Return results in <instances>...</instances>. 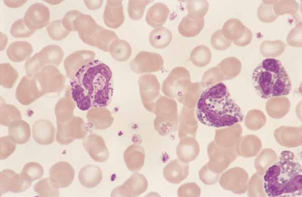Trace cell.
<instances>
[{"instance_id": "10", "label": "cell", "mask_w": 302, "mask_h": 197, "mask_svg": "<svg viewBox=\"0 0 302 197\" xmlns=\"http://www.w3.org/2000/svg\"><path fill=\"white\" fill-rule=\"evenodd\" d=\"M98 26L91 16L80 12L73 21L72 31H77L85 43L92 46Z\"/></svg>"}, {"instance_id": "18", "label": "cell", "mask_w": 302, "mask_h": 197, "mask_svg": "<svg viewBox=\"0 0 302 197\" xmlns=\"http://www.w3.org/2000/svg\"><path fill=\"white\" fill-rule=\"evenodd\" d=\"M8 127L9 136L16 144L22 145L28 142L31 136V129L27 122L19 119L13 121Z\"/></svg>"}, {"instance_id": "12", "label": "cell", "mask_w": 302, "mask_h": 197, "mask_svg": "<svg viewBox=\"0 0 302 197\" xmlns=\"http://www.w3.org/2000/svg\"><path fill=\"white\" fill-rule=\"evenodd\" d=\"M74 170L67 162L59 161L49 169V178L57 188H64L70 185L74 176Z\"/></svg>"}, {"instance_id": "16", "label": "cell", "mask_w": 302, "mask_h": 197, "mask_svg": "<svg viewBox=\"0 0 302 197\" xmlns=\"http://www.w3.org/2000/svg\"><path fill=\"white\" fill-rule=\"evenodd\" d=\"M82 144L91 157L96 161L106 159L107 152L102 139L96 135H90L85 138Z\"/></svg>"}, {"instance_id": "15", "label": "cell", "mask_w": 302, "mask_h": 197, "mask_svg": "<svg viewBox=\"0 0 302 197\" xmlns=\"http://www.w3.org/2000/svg\"><path fill=\"white\" fill-rule=\"evenodd\" d=\"M76 103L72 99L69 87L64 97L57 102L54 109L56 123L64 122L73 116Z\"/></svg>"}, {"instance_id": "26", "label": "cell", "mask_w": 302, "mask_h": 197, "mask_svg": "<svg viewBox=\"0 0 302 197\" xmlns=\"http://www.w3.org/2000/svg\"><path fill=\"white\" fill-rule=\"evenodd\" d=\"M34 191L40 196H59V188L52 182L49 177L44 178L33 186Z\"/></svg>"}, {"instance_id": "22", "label": "cell", "mask_w": 302, "mask_h": 197, "mask_svg": "<svg viewBox=\"0 0 302 197\" xmlns=\"http://www.w3.org/2000/svg\"><path fill=\"white\" fill-rule=\"evenodd\" d=\"M22 115L19 110L14 105L1 102L0 123L9 126L13 121L21 119Z\"/></svg>"}, {"instance_id": "30", "label": "cell", "mask_w": 302, "mask_h": 197, "mask_svg": "<svg viewBox=\"0 0 302 197\" xmlns=\"http://www.w3.org/2000/svg\"><path fill=\"white\" fill-rule=\"evenodd\" d=\"M16 143L8 136L0 138V159L8 158L16 149Z\"/></svg>"}, {"instance_id": "14", "label": "cell", "mask_w": 302, "mask_h": 197, "mask_svg": "<svg viewBox=\"0 0 302 197\" xmlns=\"http://www.w3.org/2000/svg\"><path fill=\"white\" fill-rule=\"evenodd\" d=\"M32 137L38 144L47 145L54 140L55 127L52 123L45 119L35 121L32 127Z\"/></svg>"}, {"instance_id": "7", "label": "cell", "mask_w": 302, "mask_h": 197, "mask_svg": "<svg viewBox=\"0 0 302 197\" xmlns=\"http://www.w3.org/2000/svg\"><path fill=\"white\" fill-rule=\"evenodd\" d=\"M57 123L56 140L61 145H68L76 139L84 138L87 134L85 123L80 117L73 116L69 120Z\"/></svg>"}, {"instance_id": "11", "label": "cell", "mask_w": 302, "mask_h": 197, "mask_svg": "<svg viewBox=\"0 0 302 197\" xmlns=\"http://www.w3.org/2000/svg\"><path fill=\"white\" fill-rule=\"evenodd\" d=\"M23 19L26 26L30 29L35 31L49 24V9L42 3H34L26 11Z\"/></svg>"}, {"instance_id": "20", "label": "cell", "mask_w": 302, "mask_h": 197, "mask_svg": "<svg viewBox=\"0 0 302 197\" xmlns=\"http://www.w3.org/2000/svg\"><path fill=\"white\" fill-rule=\"evenodd\" d=\"M115 2L107 1L103 15L105 24L112 28H117L122 23V20L120 18L122 15V10H120L122 7L116 5Z\"/></svg>"}, {"instance_id": "4", "label": "cell", "mask_w": 302, "mask_h": 197, "mask_svg": "<svg viewBox=\"0 0 302 197\" xmlns=\"http://www.w3.org/2000/svg\"><path fill=\"white\" fill-rule=\"evenodd\" d=\"M252 80L257 94L263 99L286 96L291 90L289 76L281 62L276 58L262 60L254 70Z\"/></svg>"}, {"instance_id": "17", "label": "cell", "mask_w": 302, "mask_h": 197, "mask_svg": "<svg viewBox=\"0 0 302 197\" xmlns=\"http://www.w3.org/2000/svg\"><path fill=\"white\" fill-rule=\"evenodd\" d=\"M79 180L81 184L87 188H93L101 181L102 174L100 168L93 165L82 167L79 172Z\"/></svg>"}, {"instance_id": "21", "label": "cell", "mask_w": 302, "mask_h": 197, "mask_svg": "<svg viewBox=\"0 0 302 197\" xmlns=\"http://www.w3.org/2000/svg\"><path fill=\"white\" fill-rule=\"evenodd\" d=\"M70 91L72 99L80 110L86 111L92 107L91 98L78 84L70 81Z\"/></svg>"}, {"instance_id": "31", "label": "cell", "mask_w": 302, "mask_h": 197, "mask_svg": "<svg viewBox=\"0 0 302 197\" xmlns=\"http://www.w3.org/2000/svg\"><path fill=\"white\" fill-rule=\"evenodd\" d=\"M78 10H71L67 12L62 19L64 27L69 32L72 31V27L75 18L79 13Z\"/></svg>"}, {"instance_id": "19", "label": "cell", "mask_w": 302, "mask_h": 197, "mask_svg": "<svg viewBox=\"0 0 302 197\" xmlns=\"http://www.w3.org/2000/svg\"><path fill=\"white\" fill-rule=\"evenodd\" d=\"M33 52L32 45L26 41H15L8 47L7 54L9 58L15 62L25 60Z\"/></svg>"}, {"instance_id": "33", "label": "cell", "mask_w": 302, "mask_h": 197, "mask_svg": "<svg viewBox=\"0 0 302 197\" xmlns=\"http://www.w3.org/2000/svg\"><path fill=\"white\" fill-rule=\"evenodd\" d=\"M4 3L8 6V7L15 8L21 7L23 5L26 1H4Z\"/></svg>"}, {"instance_id": "28", "label": "cell", "mask_w": 302, "mask_h": 197, "mask_svg": "<svg viewBox=\"0 0 302 197\" xmlns=\"http://www.w3.org/2000/svg\"><path fill=\"white\" fill-rule=\"evenodd\" d=\"M21 173L32 182L42 176L44 170L42 166L38 163L31 162L24 166Z\"/></svg>"}, {"instance_id": "5", "label": "cell", "mask_w": 302, "mask_h": 197, "mask_svg": "<svg viewBox=\"0 0 302 197\" xmlns=\"http://www.w3.org/2000/svg\"><path fill=\"white\" fill-rule=\"evenodd\" d=\"M63 56L64 52L58 45L51 44L45 46L26 61L25 72L27 75L32 77L47 66L57 67L62 62Z\"/></svg>"}, {"instance_id": "9", "label": "cell", "mask_w": 302, "mask_h": 197, "mask_svg": "<svg viewBox=\"0 0 302 197\" xmlns=\"http://www.w3.org/2000/svg\"><path fill=\"white\" fill-rule=\"evenodd\" d=\"M15 94L17 100L24 105H29L43 96L34 77L27 75L20 81Z\"/></svg>"}, {"instance_id": "24", "label": "cell", "mask_w": 302, "mask_h": 197, "mask_svg": "<svg viewBox=\"0 0 302 197\" xmlns=\"http://www.w3.org/2000/svg\"><path fill=\"white\" fill-rule=\"evenodd\" d=\"M18 78V73L10 64L1 63L0 65V84L5 88H11Z\"/></svg>"}, {"instance_id": "1", "label": "cell", "mask_w": 302, "mask_h": 197, "mask_svg": "<svg viewBox=\"0 0 302 197\" xmlns=\"http://www.w3.org/2000/svg\"><path fill=\"white\" fill-rule=\"evenodd\" d=\"M196 114L201 123L216 128L231 126L244 119L240 107L222 82L203 91L197 101Z\"/></svg>"}, {"instance_id": "23", "label": "cell", "mask_w": 302, "mask_h": 197, "mask_svg": "<svg viewBox=\"0 0 302 197\" xmlns=\"http://www.w3.org/2000/svg\"><path fill=\"white\" fill-rule=\"evenodd\" d=\"M116 37L113 31L106 30L99 25L92 46L108 51L109 46Z\"/></svg>"}, {"instance_id": "6", "label": "cell", "mask_w": 302, "mask_h": 197, "mask_svg": "<svg viewBox=\"0 0 302 197\" xmlns=\"http://www.w3.org/2000/svg\"><path fill=\"white\" fill-rule=\"evenodd\" d=\"M43 95L47 93L61 91L65 86V77L53 65L43 68L33 76Z\"/></svg>"}, {"instance_id": "27", "label": "cell", "mask_w": 302, "mask_h": 197, "mask_svg": "<svg viewBox=\"0 0 302 197\" xmlns=\"http://www.w3.org/2000/svg\"><path fill=\"white\" fill-rule=\"evenodd\" d=\"M46 29L49 36L54 40H62L69 33L63 26L62 20L52 21L48 24Z\"/></svg>"}, {"instance_id": "3", "label": "cell", "mask_w": 302, "mask_h": 197, "mask_svg": "<svg viewBox=\"0 0 302 197\" xmlns=\"http://www.w3.org/2000/svg\"><path fill=\"white\" fill-rule=\"evenodd\" d=\"M70 81L84 89L91 98L92 107H105L110 103L113 92L112 73L103 62L94 59L85 64Z\"/></svg>"}, {"instance_id": "8", "label": "cell", "mask_w": 302, "mask_h": 197, "mask_svg": "<svg viewBox=\"0 0 302 197\" xmlns=\"http://www.w3.org/2000/svg\"><path fill=\"white\" fill-rule=\"evenodd\" d=\"M31 184L32 181L21 172L17 174L14 171L9 169H4L1 171V195L8 191L14 193L23 192L28 189Z\"/></svg>"}, {"instance_id": "25", "label": "cell", "mask_w": 302, "mask_h": 197, "mask_svg": "<svg viewBox=\"0 0 302 197\" xmlns=\"http://www.w3.org/2000/svg\"><path fill=\"white\" fill-rule=\"evenodd\" d=\"M172 40V34L168 29L161 27L154 30L150 33L149 41L154 47L164 48Z\"/></svg>"}, {"instance_id": "32", "label": "cell", "mask_w": 302, "mask_h": 197, "mask_svg": "<svg viewBox=\"0 0 302 197\" xmlns=\"http://www.w3.org/2000/svg\"><path fill=\"white\" fill-rule=\"evenodd\" d=\"M86 6L91 10H94L100 8L102 4V1H85Z\"/></svg>"}, {"instance_id": "13", "label": "cell", "mask_w": 302, "mask_h": 197, "mask_svg": "<svg viewBox=\"0 0 302 197\" xmlns=\"http://www.w3.org/2000/svg\"><path fill=\"white\" fill-rule=\"evenodd\" d=\"M95 53L87 50H77L68 55L64 61L66 76L70 80L85 64L94 59Z\"/></svg>"}, {"instance_id": "29", "label": "cell", "mask_w": 302, "mask_h": 197, "mask_svg": "<svg viewBox=\"0 0 302 197\" xmlns=\"http://www.w3.org/2000/svg\"><path fill=\"white\" fill-rule=\"evenodd\" d=\"M34 32L26 26L23 19L15 21L10 29L11 34L15 38L29 37Z\"/></svg>"}, {"instance_id": "2", "label": "cell", "mask_w": 302, "mask_h": 197, "mask_svg": "<svg viewBox=\"0 0 302 197\" xmlns=\"http://www.w3.org/2000/svg\"><path fill=\"white\" fill-rule=\"evenodd\" d=\"M263 187L269 197H297L302 195V168L295 154L288 150L281 152L263 176Z\"/></svg>"}]
</instances>
